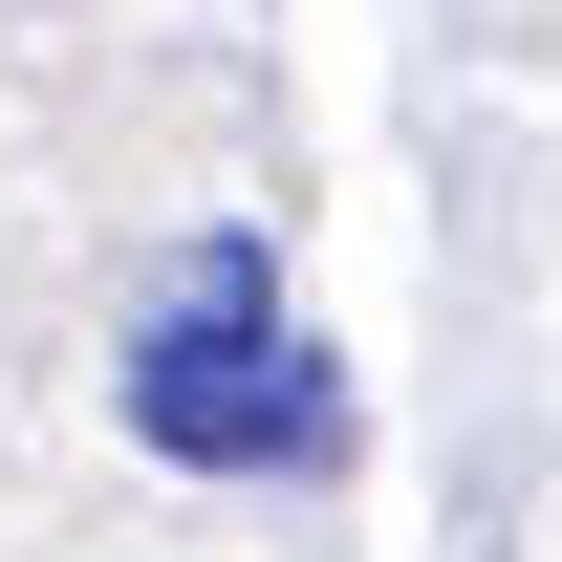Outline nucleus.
<instances>
[{
  "label": "nucleus",
  "mask_w": 562,
  "mask_h": 562,
  "mask_svg": "<svg viewBox=\"0 0 562 562\" xmlns=\"http://www.w3.org/2000/svg\"><path fill=\"white\" fill-rule=\"evenodd\" d=\"M131 432L173 476H303V454L347 432V390H325V347H281V303L260 325H173V303H151L131 325Z\"/></svg>",
  "instance_id": "1"
}]
</instances>
